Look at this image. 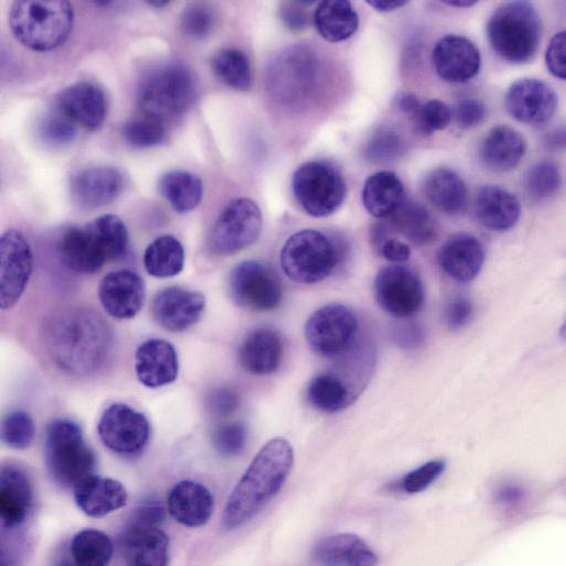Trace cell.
Returning a JSON list of instances; mask_svg holds the SVG:
<instances>
[{
	"instance_id": "cell-1",
	"label": "cell",
	"mask_w": 566,
	"mask_h": 566,
	"mask_svg": "<svg viewBox=\"0 0 566 566\" xmlns=\"http://www.w3.org/2000/svg\"><path fill=\"white\" fill-rule=\"evenodd\" d=\"M45 349L65 372L84 375L99 369L112 347V331L98 313L68 308L54 314L43 328Z\"/></svg>"
},
{
	"instance_id": "cell-2",
	"label": "cell",
	"mask_w": 566,
	"mask_h": 566,
	"mask_svg": "<svg viewBox=\"0 0 566 566\" xmlns=\"http://www.w3.org/2000/svg\"><path fill=\"white\" fill-rule=\"evenodd\" d=\"M293 462L294 451L286 438L269 440L231 491L221 516L222 527L232 531L253 519L281 491Z\"/></svg>"
},
{
	"instance_id": "cell-3",
	"label": "cell",
	"mask_w": 566,
	"mask_h": 566,
	"mask_svg": "<svg viewBox=\"0 0 566 566\" xmlns=\"http://www.w3.org/2000/svg\"><path fill=\"white\" fill-rule=\"evenodd\" d=\"M15 39L33 51L46 52L62 45L74 24V10L62 0H19L9 13Z\"/></svg>"
},
{
	"instance_id": "cell-4",
	"label": "cell",
	"mask_w": 566,
	"mask_h": 566,
	"mask_svg": "<svg viewBox=\"0 0 566 566\" xmlns=\"http://www.w3.org/2000/svg\"><path fill=\"white\" fill-rule=\"evenodd\" d=\"M492 50L510 63L531 61L537 52L542 23L536 9L527 1L500 4L487 23Z\"/></svg>"
},
{
	"instance_id": "cell-5",
	"label": "cell",
	"mask_w": 566,
	"mask_h": 566,
	"mask_svg": "<svg viewBox=\"0 0 566 566\" xmlns=\"http://www.w3.org/2000/svg\"><path fill=\"white\" fill-rule=\"evenodd\" d=\"M45 466L58 486L70 488L91 474L96 457L77 423L54 420L46 429Z\"/></svg>"
},
{
	"instance_id": "cell-6",
	"label": "cell",
	"mask_w": 566,
	"mask_h": 566,
	"mask_svg": "<svg viewBox=\"0 0 566 566\" xmlns=\"http://www.w3.org/2000/svg\"><path fill=\"white\" fill-rule=\"evenodd\" d=\"M195 91V80L187 67L179 63H164L142 76L138 100L145 116L163 120L187 110Z\"/></svg>"
},
{
	"instance_id": "cell-7",
	"label": "cell",
	"mask_w": 566,
	"mask_h": 566,
	"mask_svg": "<svg viewBox=\"0 0 566 566\" xmlns=\"http://www.w3.org/2000/svg\"><path fill=\"white\" fill-rule=\"evenodd\" d=\"M340 260L338 244L326 233L304 229L292 235L280 254L282 270L292 281L315 284L328 277Z\"/></svg>"
},
{
	"instance_id": "cell-8",
	"label": "cell",
	"mask_w": 566,
	"mask_h": 566,
	"mask_svg": "<svg viewBox=\"0 0 566 566\" xmlns=\"http://www.w3.org/2000/svg\"><path fill=\"white\" fill-rule=\"evenodd\" d=\"M294 196L301 207L313 217L335 213L346 197V182L340 171L324 161L302 164L292 179Z\"/></svg>"
},
{
	"instance_id": "cell-9",
	"label": "cell",
	"mask_w": 566,
	"mask_h": 566,
	"mask_svg": "<svg viewBox=\"0 0 566 566\" xmlns=\"http://www.w3.org/2000/svg\"><path fill=\"white\" fill-rule=\"evenodd\" d=\"M261 229L259 206L249 198H237L217 218L208 240L209 249L219 257L237 253L255 242Z\"/></svg>"
},
{
	"instance_id": "cell-10",
	"label": "cell",
	"mask_w": 566,
	"mask_h": 566,
	"mask_svg": "<svg viewBox=\"0 0 566 566\" xmlns=\"http://www.w3.org/2000/svg\"><path fill=\"white\" fill-rule=\"evenodd\" d=\"M316 58L306 46L296 45L284 50L271 63L268 84L273 96L281 102L297 105L305 100L316 77Z\"/></svg>"
},
{
	"instance_id": "cell-11",
	"label": "cell",
	"mask_w": 566,
	"mask_h": 566,
	"mask_svg": "<svg viewBox=\"0 0 566 566\" xmlns=\"http://www.w3.org/2000/svg\"><path fill=\"white\" fill-rule=\"evenodd\" d=\"M358 330L356 314L346 305L328 304L315 311L305 325V338L320 357L331 358L346 352Z\"/></svg>"
},
{
	"instance_id": "cell-12",
	"label": "cell",
	"mask_w": 566,
	"mask_h": 566,
	"mask_svg": "<svg viewBox=\"0 0 566 566\" xmlns=\"http://www.w3.org/2000/svg\"><path fill=\"white\" fill-rule=\"evenodd\" d=\"M97 431L107 448L127 458L143 453L151 433L145 415L123 403H113L104 411Z\"/></svg>"
},
{
	"instance_id": "cell-13",
	"label": "cell",
	"mask_w": 566,
	"mask_h": 566,
	"mask_svg": "<svg viewBox=\"0 0 566 566\" xmlns=\"http://www.w3.org/2000/svg\"><path fill=\"white\" fill-rule=\"evenodd\" d=\"M232 300L251 311H271L282 300V284L276 272L260 261L247 260L238 263L229 275Z\"/></svg>"
},
{
	"instance_id": "cell-14",
	"label": "cell",
	"mask_w": 566,
	"mask_h": 566,
	"mask_svg": "<svg viewBox=\"0 0 566 566\" xmlns=\"http://www.w3.org/2000/svg\"><path fill=\"white\" fill-rule=\"evenodd\" d=\"M373 290L381 308L395 317L412 316L420 311L425 298L418 274L402 264L382 268L375 276Z\"/></svg>"
},
{
	"instance_id": "cell-15",
	"label": "cell",
	"mask_w": 566,
	"mask_h": 566,
	"mask_svg": "<svg viewBox=\"0 0 566 566\" xmlns=\"http://www.w3.org/2000/svg\"><path fill=\"white\" fill-rule=\"evenodd\" d=\"M33 271V252L28 239L9 229L0 239V306L12 308L21 298Z\"/></svg>"
},
{
	"instance_id": "cell-16",
	"label": "cell",
	"mask_w": 566,
	"mask_h": 566,
	"mask_svg": "<svg viewBox=\"0 0 566 566\" xmlns=\"http://www.w3.org/2000/svg\"><path fill=\"white\" fill-rule=\"evenodd\" d=\"M508 113L515 120L537 124L552 118L557 107V95L545 81L522 78L514 81L504 98Z\"/></svg>"
},
{
	"instance_id": "cell-17",
	"label": "cell",
	"mask_w": 566,
	"mask_h": 566,
	"mask_svg": "<svg viewBox=\"0 0 566 566\" xmlns=\"http://www.w3.org/2000/svg\"><path fill=\"white\" fill-rule=\"evenodd\" d=\"M432 63L436 74L447 83H466L474 78L481 65L479 50L467 37L447 34L440 37L433 51Z\"/></svg>"
},
{
	"instance_id": "cell-18",
	"label": "cell",
	"mask_w": 566,
	"mask_h": 566,
	"mask_svg": "<svg viewBox=\"0 0 566 566\" xmlns=\"http://www.w3.org/2000/svg\"><path fill=\"white\" fill-rule=\"evenodd\" d=\"M205 304V296L200 292L172 286L154 296L151 313L159 326L177 333L188 329L200 318Z\"/></svg>"
},
{
	"instance_id": "cell-19",
	"label": "cell",
	"mask_w": 566,
	"mask_h": 566,
	"mask_svg": "<svg viewBox=\"0 0 566 566\" xmlns=\"http://www.w3.org/2000/svg\"><path fill=\"white\" fill-rule=\"evenodd\" d=\"M98 295L104 309L113 318H133L142 308L145 287L141 276L132 270H118L100 281Z\"/></svg>"
},
{
	"instance_id": "cell-20",
	"label": "cell",
	"mask_w": 566,
	"mask_h": 566,
	"mask_svg": "<svg viewBox=\"0 0 566 566\" xmlns=\"http://www.w3.org/2000/svg\"><path fill=\"white\" fill-rule=\"evenodd\" d=\"M56 110L86 130L99 129L107 115L104 91L89 81H78L64 88L56 97Z\"/></svg>"
},
{
	"instance_id": "cell-21",
	"label": "cell",
	"mask_w": 566,
	"mask_h": 566,
	"mask_svg": "<svg viewBox=\"0 0 566 566\" xmlns=\"http://www.w3.org/2000/svg\"><path fill=\"white\" fill-rule=\"evenodd\" d=\"M120 543L123 559L129 565L164 566L168 563L170 540L159 525L129 521Z\"/></svg>"
},
{
	"instance_id": "cell-22",
	"label": "cell",
	"mask_w": 566,
	"mask_h": 566,
	"mask_svg": "<svg viewBox=\"0 0 566 566\" xmlns=\"http://www.w3.org/2000/svg\"><path fill=\"white\" fill-rule=\"evenodd\" d=\"M33 504V488L24 469L4 464L0 479V516L4 530L24 524Z\"/></svg>"
},
{
	"instance_id": "cell-23",
	"label": "cell",
	"mask_w": 566,
	"mask_h": 566,
	"mask_svg": "<svg viewBox=\"0 0 566 566\" xmlns=\"http://www.w3.org/2000/svg\"><path fill=\"white\" fill-rule=\"evenodd\" d=\"M122 173L112 166H96L78 172L72 179L74 202L83 208H99L112 203L123 191Z\"/></svg>"
},
{
	"instance_id": "cell-24",
	"label": "cell",
	"mask_w": 566,
	"mask_h": 566,
	"mask_svg": "<svg viewBox=\"0 0 566 566\" xmlns=\"http://www.w3.org/2000/svg\"><path fill=\"white\" fill-rule=\"evenodd\" d=\"M63 264L76 273L89 274L109 262L108 255L89 224L68 228L58 242Z\"/></svg>"
},
{
	"instance_id": "cell-25",
	"label": "cell",
	"mask_w": 566,
	"mask_h": 566,
	"mask_svg": "<svg viewBox=\"0 0 566 566\" xmlns=\"http://www.w3.org/2000/svg\"><path fill=\"white\" fill-rule=\"evenodd\" d=\"M437 261L443 271L455 281L469 282L482 268L483 246L474 235L456 233L440 246Z\"/></svg>"
},
{
	"instance_id": "cell-26",
	"label": "cell",
	"mask_w": 566,
	"mask_h": 566,
	"mask_svg": "<svg viewBox=\"0 0 566 566\" xmlns=\"http://www.w3.org/2000/svg\"><path fill=\"white\" fill-rule=\"evenodd\" d=\"M134 369L139 381L148 388L170 384L178 373L176 350L164 339H149L135 351Z\"/></svg>"
},
{
	"instance_id": "cell-27",
	"label": "cell",
	"mask_w": 566,
	"mask_h": 566,
	"mask_svg": "<svg viewBox=\"0 0 566 566\" xmlns=\"http://www.w3.org/2000/svg\"><path fill=\"white\" fill-rule=\"evenodd\" d=\"M77 507L88 516L102 518L123 508L128 500L123 485L111 478L88 475L74 488Z\"/></svg>"
},
{
	"instance_id": "cell-28",
	"label": "cell",
	"mask_w": 566,
	"mask_h": 566,
	"mask_svg": "<svg viewBox=\"0 0 566 566\" xmlns=\"http://www.w3.org/2000/svg\"><path fill=\"white\" fill-rule=\"evenodd\" d=\"M167 510L179 524L199 527L209 521L214 512V498L204 485L193 480H182L168 492Z\"/></svg>"
},
{
	"instance_id": "cell-29",
	"label": "cell",
	"mask_w": 566,
	"mask_h": 566,
	"mask_svg": "<svg viewBox=\"0 0 566 566\" xmlns=\"http://www.w3.org/2000/svg\"><path fill=\"white\" fill-rule=\"evenodd\" d=\"M387 218H389V229L383 225L372 229L371 238L374 242L381 241L388 232L400 233L417 246L426 244L436 237L437 227L434 218L416 202L404 199Z\"/></svg>"
},
{
	"instance_id": "cell-30",
	"label": "cell",
	"mask_w": 566,
	"mask_h": 566,
	"mask_svg": "<svg viewBox=\"0 0 566 566\" xmlns=\"http://www.w3.org/2000/svg\"><path fill=\"white\" fill-rule=\"evenodd\" d=\"M474 213L483 227L493 231H507L518 222L521 205L516 196L505 188L485 185L475 196Z\"/></svg>"
},
{
	"instance_id": "cell-31",
	"label": "cell",
	"mask_w": 566,
	"mask_h": 566,
	"mask_svg": "<svg viewBox=\"0 0 566 566\" xmlns=\"http://www.w3.org/2000/svg\"><path fill=\"white\" fill-rule=\"evenodd\" d=\"M313 558L317 564L329 566H369L378 563L372 548L352 533H339L322 538L313 548Z\"/></svg>"
},
{
	"instance_id": "cell-32",
	"label": "cell",
	"mask_w": 566,
	"mask_h": 566,
	"mask_svg": "<svg viewBox=\"0 0 566 566\" xmlns=\"http://www.w3.org/2000/svg\"><path fill=\"white\" fill-rule=\"evenodd\" d=\"M283 357L280 335L270 328L251 331L239 348L241 367L251 374H270L277 370Z\"/></svg>"
},
{
	"instance_id": "cell-33",
	"label": "cell",
	"mask_w": 566,
	"mask_h": 566,
	"mask_svg": "<svg viewBox=\"0 0 566 566\" xmlns=\"http://www.w3.org/2000/svg\"><path fill=\"white\" fill-rule=\"evenodd\" d=\"M526 142L522 134L508 126L492 128L480 146V159L490 170L508 172L522 161Z\"/></svg>"
},
{
	"instance_id": "cell-34",
	"label": "cell",
	"mask_w": 566,
	"mask_h": 566,
	"mask_svg": "<svg viewBox=\"0 0 566 566\" xmlns=\"http://www.w3.org/2000/svg\"><path fill=\"white\" fill-rule=\"evenodd\" d=\"M422 192L431 205L447 215L462 213L468 203L465 182L456 172L446 167L427 173L422 183Z\"/></svg>"
},
{
	"instance_id": "cell-35",
	"label": "cell",
	"mask_w": 566,
	"mask_h": 566,
	"mask_svg": "<svg viewBox=\"0 0 566 566\" xmlns=\"http://www.w3.org/2000/svg\"><path fill=\"white\" fill-rule=\"evenodd\" d=\"M361 199L367 211L373 217L387 218L405 199L403 183L393 172L373 173L363 184Z\"/></svg>"
},
{
	"instance_id": "cell-36",
	"label": "cell",
	"mask_w": 566,
	"mask_h": 566,
	"mask_svg": "<svg viewBox=\"0 0 566 566\" xmlns=\"http://www.w3.org/2000/svg\"><path fill=\"white\" fill-rule=\"evenodd\" d=\"M314 23L324 40L341 42L355 34L359 17L349 1H322L315 10Z\"/></svg>"
},
{
	"instance_id": "cell-37",
	"label": "cell",
	"mask_w": 566,
	"mask_h": 566,
	"mask_svg": "<svg viewBox=\"0 0 566 566\" xmlns=\"http://www.w3.org/2000/svg\"><path fill=\"white\" fill-rule=\"evenodd\" d=\"M355 390L341 377L327 372L311 379L306 389L308 403L324 413H337L349 406L355 399Z\"/></svg>"
},
{
	"instance_id": "cell-38",
	"label": "cell",
	"mask_w": 566,
	"mask_h": 566,
	"mask_svg": "<svg viewBox=\"0 0 566 566\" xmlns=\"http://www.w3.org/2000/svg\"><path fill=\"white\" fill-rule=\"evenodd\" d=\"M159 191L176 213L184 214L198 206L204 186L202 179L193 173L171 171L161 176Z\"/></svg>"
},
{
	"instance_id": "cell-39",
	"label": "cell",
	"mask_w": 566,
	"mask_h": 566,
	"mask_svg": "<svg viewBox=\"0 0 566 566\" xmlns=\"http://www.w3.org/2000/svg\"><path fill=\"white\" fill-rule=\"evenodd\" d=\"M184 248L173 236H161L145 249L143 263L152 276L165 279L177 275L184 266Z\"/></svg>"
},
{
	"instance_id": "cell-40",
	"label": "cell",
	"mask_w": 566,
	"mask_h": 566,
	"mask_svg": "<svg viewBox=\"0 0 566 566\" xmlns=\"http://www.w3.org/2000/svg\"><path fill=\"white\" fill-rule=\"evenodd\" d=\"M70 553L77 565L102 566L111 560L113 545L106 533L96 529H85L73 536Z\"/></svg>"
},
{
	"instance_id": "cell-41",
	"label": "cell",
	"mask_w": 566,
	"mask_h": 566,
	"mask_svg": "<svg viewBox=\"0 0 566 566\" xmlns=\"http://www.w3.org/2000/svg\"><path fill=\"white\" fill-rule=\"evenodd\" d=\"M216 77L237 90H248L252 84L251 67L246 54L236 48L218 51L211 58Z\"/></svg>"
},
{
	"instance_id": "cell-42",
	"label": "cell",
	"mask_w": 566,
	"mask_h": 566,
	"mask_svg": "<svg viewBox=\"0 0 566 566\" xmlns=\"http://www.w3.org/2000/svg\"><path fill=\"white\" fill-rule=\"evenodd\" d=\"M105 248L109 261L122 258L129 244L126 224L116 215H102L89 224Z\"/></svg>"
},
{
	"instance_id": "cell-43",
	"label": "cell",
	"mask_w": 566,
	"mask_h": 566,
	"mask_svg": "<svg viewBox=\"0 0 566 566\" xmlns=\"http://www.w3.org/2000/svg\"><path fill=\"white\" fill-rule=\"evenodd\" d=\"M562 176L558 166L552 161H540L529 168L524 187L534 200L553 196L560 187Z\"/></svg>"
},
{
	"instance_id": "cell-44",
	"label": "cell",
	"mask_w": 566,
	"mask_h": 566,
	"mask_svg": "<svg viewBox=\"0 0 566 566\" xmlns=\"http://www.w3.org/2000/svg\"><path fill=\"white\" fill-rule=\"evenodd\" d=\"M121 134L128 144L143 149L160 144L166 131L162 120L143 116L124 122Z\"/></svg>"
},
{
	"instance_id": "cell-45",
	"label": "cell",
	"mask_w": 566,
	"mask_h": 566,
	"mask_svg": "<svg viewBox=\"0 0 566 566\" xmlns=\"http://www.w3.org/2000/svg\"><path fill=\"white\" fill-rule=\"evenodd\" d=\"M217 23L215 10L207 3L188 4L181 13L179 26L182 32L194 40L208 36Z\"/></svg>"
},
{
	"instance_id": "cell-46",
	"label": "cell",
	"mask_w": 566,
	"mask_h": 566,
	"mask_svg": "<svg viewBox=\"0 0 566 566\" xmlns=\"http://www.w3.org/2000/svg\"><path fill=\"white\" fill-rule=\"evenodd\" d=\"M35 427L31 416L24 411H12L1 423L2 442L13 449H25L34 438Z\"/></svg>"
},
{
	"instance_id": "cell-47",
	"label": "cell",
	"mask_w": 566,
	"mask_h": 566,
	"mask_svg": "<svg viewBox=\"0 0 566 566\" xmlns=\"http://www.w3.org/2000/svg\"><path fill=\"white\" fill-rule=\"evenodd\" d=\"M451 110L444 101L431 99L421 105L418 110L412 116L415 131L428 137L434 132L444 130L451 120Z\"/></svg>"
},
{
	"instance_id": "cell-48",
	"label": "cell",
	"mask_w": 566,
	"mask_h": 566,
	"mask_svg": "<svg viewBox=\"0 0 566 566\" xmlns=\"http://www.w3.org/2000/svg\"><path fill=\"white\" fill-rule=\"evenodd\" d=\"M76 133V126L57 110L46 113L37 123L41 140L54 146L73 142Z\"/></svg>"
},
{
	"instance_id": "cell-49",
	"label": "cell",
	"mask_w": 566,
	"mask_h": 566,
	"mask_svg": "<svg viewBox=\"0 0 566 566\" xmlns=\"http://www.w3.org/2000/svg\"><path fill=\"white\" fill-rule=\"evenodd\" d=\"M248 432L239 422H230L215 428L211 436L213 446L225 457L240 455L247 445Z\"/></svg>"
},
{
	"instance_id": "cell-50",
	"label": "cell",
	"mask_w": 566,
	"mask_h": 566,
	"mask_svg": "<svg viewBox=\"0 0 566 566\" xmlns=\"http://www.w3.org/2000/svg\"><path fill=\"white\" fill-rule=\"evenodd\" d=\"M444 459L429 460L407 472L400 482V488L410 494L420 493L434 483L446 470Z\"/></svg>"
},
{
	"instance_id": "cell-51",
	"label": "cell",
	"mask_w": 566,
	"mask_h": 566,
	"mask_svg": "<svg viewBox=\"0 0 566 566\" xmlns=\"http://www.w3.org/2000/svg\"><path fill=\"white\" fill-rule=\"evenodd\" d=\"M403 142L399 134L384 130L375 133L366 149L367 157L372 162H389L402 153Z\"/></svg>"
},
{
	"instance_id": "cell-52",
	"label": "cell",
	"mask_w": 566,
	"mask_h": 566,
	"mask_svg": "<svg viewBox=\"0 0 566 566\" xmlns=\"http://www.w3.org/2000/svg\"><path fill=\"white\" fill-rule=\"evenodd\" d=\"M474 316V304L467 294L453 295L443 311V319L448 329L458 331L465 328Z\"/></svg>"
},
{
	"instance_id": "cell-53",
	"label": "cell",
	"mask_w": 566,
	"mask_h": 566,
	"mask_svg": "<svg viewBox=\"0 0 566 566\" xmlns=\"http://www.w3.org/2000/svg\"><path fill=\"white\" fill-rule=\"evenodd\" d=\"M545 63L553 76L566 79V34L564 31L557 32L551 39L545 52Z\"/></svg>"
},
{
	"instance_id": "cell-54",
	"label": "cell",
	"mask_w": 566,
	"mask_h": 566,
	"mask_svg": "<svg viewBox=\"0 0 566 566\" xmlns=\"http://www.w3.org/2000/svg\"><path fill=\"white\" fill-rule=\"evenodd\" d=\"M487 115L486 106L474 98L461 99L455 107L454 117L458 127L464 129L480 124Z\"/></svg>"
},
{
	"instance_id": "cell-55",
	"label": "cell",
	"mask_w": 566,
	"mask_h": 566,
	"mask_svg": "<svg viewBox=\"0 0 566 566\" xmlns=\"http://www.w3.org/2000/svg\"><path fill=\"white\" fill-rule=\"evenodd\" d=\"M240 404L238 393L230 388L214 389L207 396V407L211 414L225 417L232 414Z\"/></svg>"
},
{
	"instance_id": "cell-56",
	"label": "cell",
	"mask_w": 566,
	"mask_h": 566,
	"mask_svg": "<svg viewBox=\"0 0 566 566\" xmlns=\"http://www.w3.org/2000/svg\"><path fill=\"white\" fill-rule=\"evenodd\" d=\"M377 248L380 254L391 262H404L411 255L410 246L398 238L385 237Z\"/></svg>"
},
{
	"instance_id": "cell-57",
	"label": "cell",
	"mask_w": 566,
	"mask_h": 566,
	"mask_svg": "<svg viewBox=\"0 0 566 566\" xmlns=\"http://www.w3.org/2000/svg\"><path fill=\"white\" fill-rule=\"evenodd\" d=\"M312 3L313 2L308 1H295L283 3L281 9L282 20L289 28L293 30L303 29L308 21V15L303 7Z\"/></svg>"
},
{
	"instance_id": "cell-58",
	"label": "cell",
	"mask_w": 566,
	"mask_h": 566,
	"mask_svg": "<svg viewBox=\"0 0 566 566\" xmlns=\"http://www.w3.org/2000/svg\"><path fill=\"white\" fill-rule=\"evenodd\" d=\"M494 498L499 504L505 508H514L523 502L525 491L523 487L519 485L507 482L497 489Z\"/></svg>"
},
{
	"instance_id": "cell-59",
	"label": "cell",
	"mask_w": 566,
	"mask_h": 566,
	"mask_svg": "<svg viewBox=\"0 0 566 566\" xmlns=\"http://www.w3.org/2000/svg\"><path fill=\"white\" fill-rule=\"evenodd\" d=\"M421 105L422 104H421L420 99L411 92H400L395 97V106L401 111L410 115L411 117L418 110Z\"/></svg>"
},
{
	"instance_id": "cell-60",
	"label": "cell",
	"mask_w": 566,
	"mask_h": 566,
	"mask_svg": "<svg viewBox=\"0 0 566 566\" xmlns=\"http://www.w3.org/2000/svg\"><path fill=\"white\" fill-rule=\"evenodd\" d=\"M405 0H369L367 3L380 12L394 11L406 4Z\"/></svg>"
},
{
	"instance_id": "cell-61",
	"label": "cell",
	"mask_w": 566,
	"mask_h": 566,
	"mask_svg": "<svg viewBox=\"0 0 566 566\" xmlns=\"http://www.w3.org/2000/svg\"><path fill=\"white\" fill-rule=\"evenodd\" d=\"M445 4L456 7V8H468L477 3L476 0H445L443 1Z\"/></svg>"
},
{
	"instance_id": "cell-62",
	"label": "cell",
	"mask_w": 566,
	"mask_h": 566,
	"mask_svg": "<svg viewBox=\"0 0 566 566\" xmlns=\"http://www.w3.org/2000/svg\"><path fill=\"white\" fill-rule=\"evenodd\" d=\"M148 3L153 7H156V8H162V7L166 6L168 3V1L167 0H152V1H148Z\"/></svg>"
}]
</instances>
